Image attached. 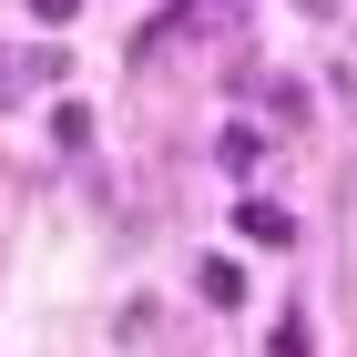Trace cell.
I'll list each match as a JSON object with an SVG mask.
<instances>
[{
    "instance_id": "6da1fadb",
    "label": "cell",
    "mask_w": 357,
    "mask_h": 357,
    "mask_svg": "<svg viewBox=\"0 0 357 357\" xmlns=\"http://www.w3.org/2000/svg\"><path fill=\"white\" fill-rule=\"evenodd\" d=\"M235 225H245L255 245H296V215H286V204H266V194H245V204H235Z\"/></svg>"
},
{
    "instance_id": "7a4b0ae2",
    "label": "cell",
    "mask_w": 357,
    "mask_h": 357,
    "mask_svg": "<svg viewBox=\"0 0 357 357\" xmlns=\"http://www.w3.org/2000/svg\"><path fill=\"white\" fill-rule=\"evenodd\" d=\"M194 286H204V306H245V266H235V255H204Z\"/></svg>"
},
{
    "instance_id": "3957f363",
    "label": "cell",
    "mask_w": 357,
    "mask_h": 357,
    "mask_svg": "<svg viewBox=\"0 0 357 357\" xmlns=\"http://www.w3.org/2000/svg\"><path fill=\"white\" fill-rule=\"evenodd\" d=\"M215 164H225V174H255V164H266V133H255V123H225Z\"/></svg>"
},
{
    "instance_id": "277c9868",
    "label": "cell",
    "mask_w": 357,
    "mask_h": 357,
    "mask_svg": "<svg viewBox=\"0 0 357 357\" xmlns=\"http://www.w3.org/2000/svg\"><path fill=\"white\" fill-rule=\"evenodd\" d=\"M52 143H61V153H82V143H92V112L61 102V112H52Z\"/></svg>"
},
{
    "instance_id": "5b68a950",
    "label": "cell",
    "mask_w": 357,
    "mask_h": 357,
    "mask_svg": "<svg viewBox=\"0 0 357 357\" xmlns=\"http://www.w3.org/2000/svg\"><path fill=\"white\" fill-rule=\"evenodd\" d=\"M266 357H317V337H306V317H286V327L266 337Z\"/></svg>"
},
{
    "instance_id": "8992f818",
    "label": "cell",
    "mask_w": 357,
    "mask_h": 357,
    "mask_svg": "<svg viewBox=\"0 0 357 357\" xmlns=\"http://www.w3.org/2000/svg\"><path fill=\"white\" fill-rule=\"evenodd\" d=\"M337 102L357 112V31H347V52H337Z\"/></svg>"
},
{
    "instance_id": "52a82bcc",
    "label": "cell",
    "mask_w": 357,
    "mask_h": 357,
    "mask_svg": "<svg viewBox=\"0 0 357 357\" xmlns=\"http://www.w3.org/2000/svg\"><path fill=\"white\" fill-rule=\"evenodd\" d=\"M347 296H357V194H347Z\"/></svg>"
},
{
    "instance_id": "ba28073f",
    "label": "cell",
    "mask_w": 357,
    "mask_h": 357,
    "mask_svg": "<svg viewBox=\"0 0 357 357\" xmlns=\"http://www.w3.org/2000/svg\"><path fill=\"white\" fill-rule=\"evenodd\" d=\"M72 10H82V0H31V21H72Z\"/></svg>"
},
{
    "instance_id": "9c48e42d",
    "label": "cell",
    "mask_w": 357,
    "mask_h": 357,
    "mask_svg": "<svg viewBox=\"0 0 357 357\" xmlns=\"http://www.w3.org/2000/svg\"><path fill=\"white\" fill-rule=\"evenodd\" d=\"M296 10H317V21H327V10H347V0H296Z\"/></svg>"
}]
</instances>
